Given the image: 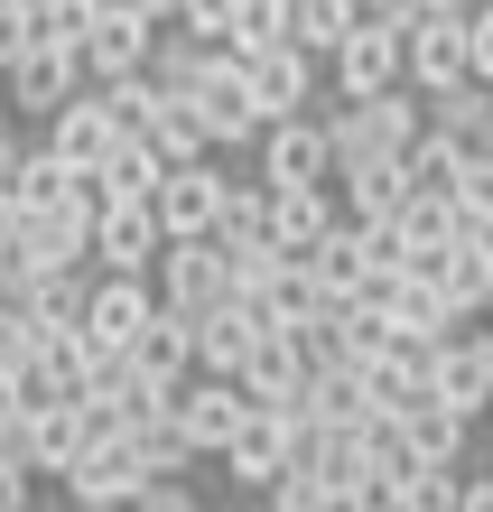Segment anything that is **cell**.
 Here are the masks:
<instances>
[{"instance_id":"6da1fadb","label":"cell","mask_w":493,"mask_h":512,"mask_svg":"<svg viewBox=\"0 0 493 512\" xmlns=\"http://www.w3.org/2000/svg\"><path fill=\"white\" fill-rule=\"evenodd\" d=\"M261 177L270 187H335L345 177V149H335L326 112H289V122L261 131Z\"/></svg>"},{"instance_id":"7a4b0ae2","label":"cell","mask_w":493,"mask_h":512,"mask_svg":"<svg viewBox=\"0 0 493 512\" xmlns=\"http://www.w3.org/2000/svg\"><path fill=\"white\" fill-rule=\"evenodd\" d=\"M159 289H168V308H187V317L224 308V298L242 289L233 243H224V233H187V243H168V261H159Z\"/></svg>"},{"instance_id":"3957f363","label":"cell","mask_w":493,"mask_h":512,"mask_svg":"<svg viewBox=\"0 0 493 512\" xmlns=\"http://www.w3.org/2000/svg\"><path fill=\"white\" fill-rule=\"evenodd\" d=\"M400 19H410V84H419V94H447V84L475 75L466 10H410V0H400Z\"/></svg>"},{"instance_id":"277c9868","label":"cell","mask_w":493,"mask_h":512,"mask_svg":"<svg viewBox=\"0 0 493 512\" xmlns=\"http://www.w3.org/2000/svg\"><path fill=\"white\" fill-rule=\"evenodd\" d=\"M289 466H298V410L252 401V419H242L233 447H224V475H233V485H252V494H270Z\"/></svg>"},{"instance_id":"5b68a950","label":"cell","mask_w":493,"mask_h":512,"mask_svg":"<svg viewBox=\"0 0 493 512\" xmlns=\"http://www.w3.org/2000/svg\"><path fill=\"white\" fill-rule=\"evenodd\" d=\"M242 391L270 410H307V391H317V354H307V326H261L252 364H242Z\"/></svg>"},{"instance_id":"8992f818","label":"cell","mask_w":493,"mask_h":512,"mask_svg":"<svg viewBox=\"0 0 493 512\" xmlns=\"http://www.w3.org/2000/svg\"><path fill=\"white\" fill-rule=\"evenodd\" d=\"M242 419H252V391H242V373H187V391H177V429L196 438V457H224Z\"/></svg>"},{"instance_id":"52a82bcc","label":"cell","mask_w":493,"mask_h":512,"mask_svg":"<svg viewBox=\"0 0 493 512\" xmlns=\"http://www.w3.org/2000/svg\"><path fill=\"white\" fill-rule=\"evenodd\" d=\"M84 75H94V66H84L75 47H28V56H10V112H19V122H47L56 103L84 94Z\"/></svg>"},{"instance_id":"ba28073f","label":"cell","mask_w":493,"mask_h":512,"mask_svg":"<svg viewBox=\"0 0 493 512\" xmlns=\"http://www.w3.org/2000/svg\"><path fill=\"white\" fill-rule=\"evenodd\" d=\"M56 485H66V503H84V512H121V503L149 494V466H140L131 438H103L94 457H84L75 475H56Z\"/></svg>"},{"instance_id":"9c48e42d","label":"cell","mask_w":493,"mask_h":512,"mask_svg":"<svg viewBox=\"0 0 493 512\" xmlns=\"http://www.w3.org/2000/svg\"><path fill=\"white\" fill-rule=\"evenodd\" d=\"M242 75H252V103H261V122H289V112H307V103H317V47H298V38L261 47Z\"/></svg>"},{"instance_id":"30bf717a","label":"cell","mask_w":493,"mask_h":512,"mask_svg":"<svg viewBox=\"0 0 493 512\" xmlns=\"http://www.w3.org/2000/svg\"><path fill=\"white\" fill-rule=\"evenodd\" d=\"M438 391L456 410H475V419H493V317H475V326H456V336L438 345Z\"/></svg>"},{"instance_id":"8fae6325","label":"cell","mask_w":493,"mask_h":512,"mask_svg":"<svg viewBox=\"0 0 493 512\" xmlns=\"http://www.w3.org/2000/svg\"><path fill=\"white\" fill-rule=\"evenodd\" d=\"M224 196H233V177L214 168V159H177L168 187H159V215H168L177 243H187V233H214V224H224Z\"/></svg>"},{"instance_id":"7c38bea8","label":"cell","mask_w":493,"mask_h":512,"mask_svg":"<svg viewBox=\"0 0 493 512\" xmlns=\"http://www.w3.org/2000/svg\"><path fill=\"white\" fill-rule=\"evenodd\" d=\"M335 187H345V215H363V224H391L400 205H410V149H373V159H345V177H335Z\"/></svg>"},{"instance_id":"4fadbf2b","label":"cell","mask_w":493,"mask_h":512,"mask_svg":"<svg viewBox=\"0 0 493 512\" xmlns=\"http://www.w3.org/2000/svg\"><path fill=\"white\" fill-rule=\"evenodd\" d=\"M335 224H345V187H270V233H280V252H317Z\"/></svg>"},{"instance_id":"5bb4252c","label":"cell","mask_w":493,"mask_h":512,"mask_svg":"<svg viewBox=\"0 0 493 512\" xmlns=\"http://www.w3.org/2000/svg\"><path fill=\"white\" fill-rule=\"evenodd\" d=\"M131 364H140V373H159V382H187V373H196V317H187V308H159V317L140 326Z\"/></svg>"},{"instance_id":"9a60e30c","label":"cell","mask_w":493,"mask_h":512,"mask_svg":"<svg viewBox=\"0 0 493 512\" xmlns=\"http://www.w3.org/2000/svg\"><path fill=\"white\" fill-rule=\"evenodd\" d=\"M121 438L140 447V466H149V475H187V466H205V457H196V438L177 429V410H131V419H121Z\"/></svg>"},{"instance_id":"2e32d148","label":"cell","mask_w":493,"mask_h":512,"mask_svg":"<svg viewBox=\"0 0 493 512\" xmlns=\"http://www.w3.org/2000/svg\"><path fill=\"white\" fill-rule=\"evenodd\" d=\"M149 140L168 149V159H214V122H205V103L196 94H159V112H149Z\"/></svg>"},{"instance_id":"e0dca14e","label":"cell","mask_w":493,"mask_h":512,"mask_svg":"<svg viewBox=\"0 0 493 512\" xmlns=\"http://www.w3.org/2000/svg\"><path fill=\"white\" fill-rule=\"evenodd\" d=\"M428 112H438V131H456L466 149H493V84H484V75L447 84V94H428Z\"/></svg>"},{"instance_id":"ac0fdd59","label":"cell","mask_w":493,"mask_h":512,"mask_svg":"<svg viewBox=\"0 0 493 512\" xmlns=\"http://www.w3.org/2000/svg\"><path fill=\"white\" fill-rule=\"evenodd\" d=\"M354 19H363V0H289V38L298 47H317V56H335L354 38Z\"/></svg>"},{"instance_id":"d6986e66","label":"cell","mask_w":493,"mask_h":512,"mask_svg":"<svg viewBox=\"0 0 493 512\" xmlns=\"http://www.w3.org/2000/svg\"><path fill=\"white\" fill-rule=\"evenodd\" d=\"M280 38H289V0H242L233 28H224V47L242 56V66H252L261 47H280Z\"/></svg>"},{"instance_id":"ffe728a7","label":"cell","mask_w":493,"mask_h":512,"mask_svg":"<svg viewBox=\"0 0 493 512\" xmlns=\"http://www.w3.org/2000/svg\"><path fill=\"white\" fill-rule=\"evenodd\" d=\"M214 233H224L233 252L280 243V233H270V177H261V187H233V196H224V224H214Z\"/></svg>"},{"instance_id":"44dd1931","label":"cell","mask_w":493,"mask_h":512,"mask_svg":"<svg viewBox=\"0 0 493 512\" xmlns=\"http://www.w3.org/2000/svg\"><path fill=\"white\" fill-rule=\"evenodd\" d=\"M47 401H75V391L56 382L38 354H28V364H0V410H47Z\"/></svg>"},{"instance_id":"7402d4cb","label":"cell","mask_w":493,"mask_h":512,"mask_svg":"<svg viewBox=\"0 0 493 512\" xmlns=\"http://www.w3.org/2000/svg\"><path fill=\"white\" fill-rule=\"evenodd\" d=\"M456 205H466L475 224H493V149H466V168H456Z\"/></svg>"},{"instance_id":"603a6c76","label":"cell","mask_w":493,"mask_h":512,"mask_svg":"<svg viewBox=\"0 0 493 512\" xmlns=\"http://www.w3.org/2000/svg\"><path fill=\"white\" fill-rule=\"evenodd\" d=\"M196 503V485H177V475H149V494H140V512H187Z\"/></svg>"},{"instance_id":"cb8c5ba5","label":"cell","mask_w":493,"mask_h":512,"mask_svg":"<svg viewBox=\"0 0 493 512\" xmlns=\"http://www.w3.org/2000/svg\"><path fill=\"white\" fill-rule=\"evenodd\" d=\"M410 10H475V0H410Z\"/></svg>"},{"instance_id":"d4e9b609","label":"cell","mask_w":493,"mask_h":512,"mask_svg":"<svg viewBox=\"0 0 493 512\" xmlns=\"http://www.w3.org/2000/svg\"><path fill=\"white\" fill-rule=\"evenodd\" d=\"M149 10H159V19H187V0H149Z\"/></svg>"},{"instance_id":"484cf974","label":"cell","mask_w":493,"mask_h":512,"mask_svg":"<svg viewBox=\"0 0 493 512\" xmlns=\"http://www.w3.org/2000/svg\"><path fill=\"white\" fill-rule=\"evenodd\" d=\"M363 10H400V0H363Z\"/></svg>"},{"instance_id":"4316f807","label":"cell","mask_w":493,"mask_h":512,"mask_svg":"<svg viewBox=\"0 0 493 512\" xmlns=\"http://www.w3.org/2000/svg\"><path fill=\"white\" fill-rule=\"evenodd\" d=\"M484 317H493V308H484Z\"/></svg>"}]
</instances>
